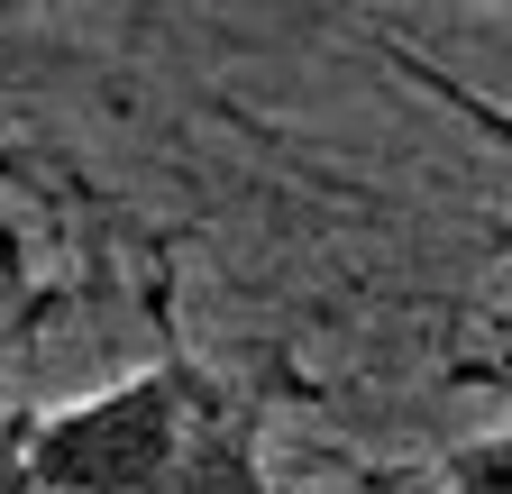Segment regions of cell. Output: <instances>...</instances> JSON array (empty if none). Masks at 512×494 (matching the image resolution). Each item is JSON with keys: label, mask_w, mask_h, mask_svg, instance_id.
Returning <instances> with one entry per match:
<instances>
[{"label": "cell", "mask_w": 512, "mask_h": 494, "mask_svg": "<svg viewBox=\"0 0 512 494\" xmlns=\"http://www.w3.org/2000/svg\"><path fill=\"white\" fill-rule=\"evenodd\" d=\"M37 494H275L256 403L202 357H156L37 412Z\"/></svg>", "instance_id": "1"}, {"label": "cell", "mask_w": 512, "mask_h": 494, "mask_svg": "<svg viewBox=\"0 0 512 494\" xmlns=\"http://www.w3.org/2000/svg\"><path fill=\"white\" fill-rule=\"evenodd\" d=\"M384 65H394V74H403L412 92H430V101H439L448 119H458V129H476L485 147H503V156H512V101H494V92H476L467 74L430 65V55H421V46H403V37H384Z\"/></svg>", "instance_id": "2"}, {"label": "cell", "mask_w": 512, "mask_h": 494, "mask_svg": "<svg viewBox=\"0 0 512 494\" xmlns=\"http://www.w3.org/2000/svg\"><path fill=\"white\" fill-rule=\"evenodd\" d=\"M439 485L448 494H512V430H485V440L448 449L439 458Z\"/></svg>", "instance_id": "3"}, {"label": "cell", "mask_w": 512, "mask_h": 494, "mask_svg": "<svg viewBox=\"0 0 512 494\" xmlns=\"http://www.w3.org/2000/svg\"><path fill=\"white\" fill-rule=\"evenodd\" d=\"M0 494H37V412H0Z\"/></svg>", "instance_id": "4"}, {"label": "cell", "mask_w": 512, "mask_h": 494, "mask_svg": "<svg viewBox=\"0 0 512 494\" xmlns=\"http://www.w3.org/2000/svg\"><path fill=\"white\" fill-rule=\"evenodd\" d=\"M10 321H19V247L0 238V330H10Z\"/></svg>", "instance_id": "5"}, {"label": "cell", "mask_w": 512, "mask_h": 494, "mask_svg": "<svg viewBox=\"0 0 512 494\" xmlns=\"http://www.w3.org/2000/svg\"><path fill=\"white\" fill-rule=\"evenodd\" d=\"M330 494H403V476H348V485H330Z\"/></svg>", "instance_id": "6"}]
</instances>
